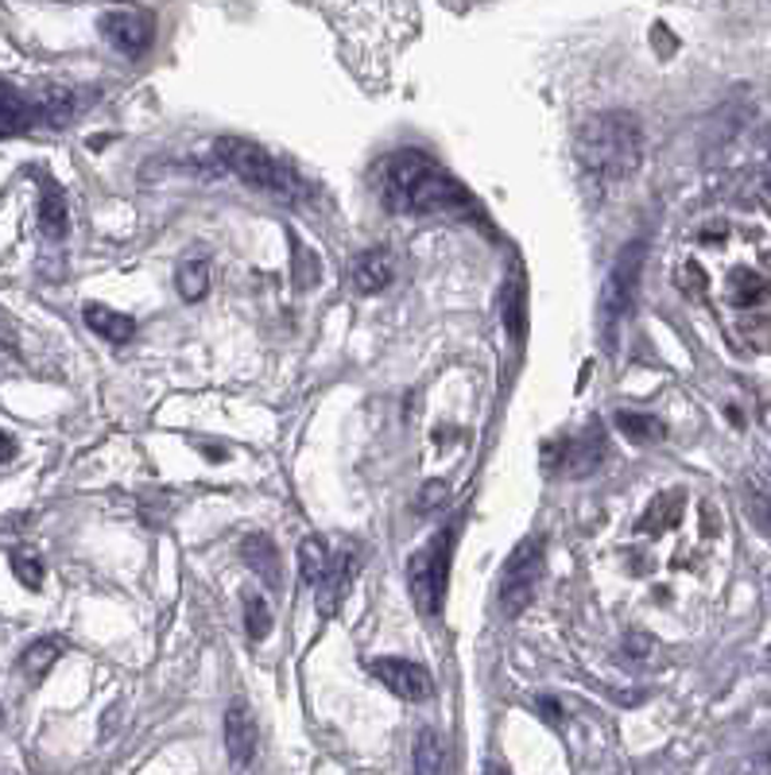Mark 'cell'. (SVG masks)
Masks as SVG:
<instances>
[{
  "instance_id": "1",
  "label": "cell",
  "mask_w": 771,
  "mask_h": 775,
  "mask_svg": "<svg viewBox=\"0 0 771 775\" xmlns=\"http://www.w3.org/2000/svg\"><path fill=\"white\" fill-rule=\"evenodd\" d=\"M376 195H381V202L392 213H411V218H474V222H484L474 195L439 160H431L427 152H416V148L392 152L376 167Z\"/></svg>"
},
{
  "instance_id": "2",
  "label": "cell",
  "mask_w": 771,
  "mask_h": 775,
  "mask_svg": "<svg viewBox=\"0 0 771 775\" xmlns=\"http://www.w3.org/2000/svg\"><path fill=\"white\" fill-rule=\"evenodd\" d=\"M574 152L601 179H628L644 160V128L632 113H597L577 128Z\"/></svg>"
},
{
  "instance_id": "3",
  "label": "cell",
  "mask_w": 771,
  "mask_h": 775,
  "mask_svg": "<svg viewBox=\"0 0 771 775\" xmlns=\"http://www.w3.org/2000/svg\"><path fill=\"white\" fill-rule=\"evenodd\" d=\"M213 152H218L221 167L233 171L245 187L260 190V195H271V198H299L303 195V179L295 175V167H288L280 155H271L268 148H260L256 140L221 137Z\"/></svg>"
},
{
  "instance_id": "4",
  "label": "cell",
  "mask_w": 771,
  "mask_h": 775,
  "mask_svg": "<svg viewBox=\"0 0 771 775\" xmlns=\"http://www.w3.org/2000/svg\"><path fill=\"white\" fill-rule=\"evenodd\" d=\"M644 260H647V240H628L620 248V256L612 260L609 280H605L601 291V330L605 341L617 338L620 322L632 315L640 295V280H644Z\"/></svg>"
},
{
  "instance_id": "5",
  "label": "cell",
  "mask_w": 771,
  "mask_h": 775,
  "mask_svg": "<svg viewBox=\"0 0 771 775\" xmlns=\"http://www.w3.org/2000/svg\"><path fill=\"white\" fill-rule=\"evenodd\" d=\"M449 547H454V528H442L423 551L411 554L407 566V589L411 601L423 617H439L446 606V586H449Z\"/></svg>"
},
{
  "instance_id": "6",
  "label": "cell",
  "mask_w": 771,
  "mask_h": 775,
  "mask_svg": "<svg viewBox=\"0 0 771 775\" xmlns=\"http://www.w3.org/2000/svg\"><path fill=\"white\" fill-rule=\"evenodd\" d=\"M542 563H547V543L539 536H527L524 543H516V551L509 554L501 574V613L519 617L539 594L542 582Z\"/></svg>"
},
{
  "instance_id": "7",
  "label": "cell",
  "mask_w": 771,
  "mask_h": 775,
  "mask_svg": "<svg viewBox=\"0 0 771 775\" xmlns=\"http://www.w3.org/2000/svg\"><path fill=\"white\" fill-rule=\"evenodd\" d=\"M373 674L404 702L434 698V674L423 664H411V659H376Z\"/></svg>"
},
{
  "instance_id": "8",
  "label": "cell",
  "mask_w": 771,
  "mask_h": 775,
  "mask_svg": "<svg viewBox=\"0 0 771 775\" xmlns=\"http://www.w3.org/2000/svg\"><path fill=\"white\" fill-rule=\"evenodd\" d=\"M102 35L120 55H144L152 43V20L144 12H105Z\"/></svg>"
},
{
  "instance_id": "9",
  "label": "cell",
  "mask_w": 771,
  "mask_h": 775,
  "mask_svg": "<svg viewBox=\"0 0 771 775\" xmlns=\"http://www.w3.org/2000/svg\"><path fill=\"white\" fill-rule=\"evenodd\" d=\"M256 744H260V725H256L253 709L245 702H233L225 709V749H230V764L245 767L248 760L256 756Z\"/></svg>"
},
{
  "instance_id": "10",
  "label": "cell",
  "mask_w": 771,
  "mask_h": 775,
  "mask_svg": "<svg viewBox=\"0 0 771 775\" xmlns=\"http://www.w3.org/2000/svg\"><path fill=\"white\" fill-rule=\"evenodd\" d=\"M353 571H357L353 551H341L338 559H330V571H326L323 582L314 586V589H318V613H323V617L338 613V606L346 601L349 586H353Z\"/></svg>"
},
{
  "instance_id": "11",
  "label": "cell",
  "mask_w": 771,
  "mask_h": 775,
  "mask_svg": "<svg viewBox=\"0 0 771 775\" xmlns=\"http://www.w3.org/2000/svg\"><path fill=\"white\" fill-rule=\"evenodd\" d=\"M349 280H353V287L361 291V295H376V291H384L396 280V260H392V253H384V248H369V253H361L353 260Z\"/></svg>"
},
{
  "instance_id": "12",
  "label": "cell",
  "mask_w": 771,
  "mask_h": 775,
  "mask_svg": "<svg viewBox=\"0 0 771 775\" xmlns=\"http://www.w3.org/2000/svg\"><path fill=\"white\" fill-rule=\"evenodd\" d=\"M241 559H245V566L256 574V578H264L271 589H280V582H283L280 551H276V543H271L264 531H253V536L241 539Z\"/></svg>"
},
{
  "instance_id": "13",
  "label": "cell",
  "mask_w": 771,
  "mask_h": 775,
  "mask_svg": "<svg viewBox=\"0 0 771 775\" xmlns=\"http://www.w3.org/2000/svg\"><path fill=\"white\" fill-rule=\"evenodd\" d=\"M39 125V113H35V97L16 94L12 85L0 82V140L4 137H20L27 128Z\"/></svg>"
},
{
  "instance_id": "14",
  "label": "cell",
  "mask_w": 771,
  "mask_h": 775,
  "mask_svg": "<svg viewBox=\"0 0 771 775\" xmlns=\"http://www.w3.org/2000/svg\"><path fill=\"white\" fill-rule=\"evenodd\" d=\"M39 230L47 240H62L70 230V210H67V195H62L59 187H43L39 195Z\"/></svg>"
},
{
  "instance_id": "15",
  "label": "cell",
  "mask_w": 771,
  "mask_h": 775,
  "mask_svg": "<svg viewBox=\"0 0 771 775\" xmlns=\"http://www.w3.org/2000/svg\"><path fill=\"white\" fill-rule=\"evenodd\" d=\"M85 326H90L94 333H102L105 341H113V345H125V341H132V333H136L132 318L120 315V310L97 307V303H90V307H85Z\"/></svg>"
},
{
  "instance_id": "16",
  "label": "cell",
  "mask_w": 771,
  "mask_h": 775,
  "mask_svg": "<svg viewBox=\"0 0 771 775\" xmlns=\"http://www.w3.org/2000/svg\"><path fill=\"white\" fill-rule=\"evenodd\" d=\"M35 113H39V125L62 128L70 117H74V94H70V90H59V85H51V90H43V94L35 97Z\"/></svg>"
},
{
  "instance_id": "17",
  "label": "cell",
  "mask_w": 771,
  "mask_h": 775,
  "mask_svg": "<svg viewBox=\"0 0 771 775\" xmlns=\"http://www.w3.org/2000/svg\"><path fill=\"white\" fill-rule=\"evenodd\" d=\"M330 547L323 543L318 536H306L303 543H299V574H303L306 586H318L323 582V574L330 571Z\"/></svg>"
},
{
  "instance_id": "18",
  "label": "cell",
  "mask_w": 771,
  "mask_h": 775,
  "mask_svg": "<svg viewBox=\"0 0 771 775\" xmlns=\"http://www.w3.org/2000/svg\"><path fill=\"white\" fill-rule=\"evenodd\" d=\"M175 287H178V295L187 298V303H198V298L210 291V265H206L202 256H190V260L178 265Z\"/></svg>"
},
{
  "instance_id": "19",
  "label": "cell",
  "mask_w": 771,
  "mask_h": 775,
  "mask_svg": "<svg viewBox=\"0 0 771 775\" xmlns=\"http://www.w3.org/2000/svg\"><path fill=\"white\" fill-rule=\"evenodd\" d=\"M449 767V756H446V741H442L434 729H423V733L416 737V772H446Z\"/></svg>"
},
{
  "instance_id": "20",
  "label": "cell",
  "mask_w": 771,
  "mask_h": 775,
  "mask_svg": "<svg viewBox=\"0 0 771 775\" xmlns=\"http://www.w3.org/2000/svg\"><path fill=\"white\" fill-rule=\"evenodd\" d=\"M55 664H59V644H55V639H35L32 648L20 656V671H24V679H32V682H39Z\"/></svg>"
},
{
  "instance_id": "21",
  "label": "cell",
  "mask_w": 771,
  "mask_h": 775,
  "mask_svg": "<svg viewBox=\"0 0 771 775\" xmlns=\"http://www.w3.org/2000/svg\"><path fill=\"white\" fill-rule=\"evenodd\" d=\"M617 426L624 431L632 443H659L663 438V423L652 415H632V411H620L617 415Z\"/></svg>"
},
{
  "instance_id": "22",
  "label": "cell",
  "mask_w": 771,
  "mask_h": 775,
  "mask_svg": "<svg viewBox=\"0 0 771 775\" xmlns=\"http://www.w3.org/2000/svg\"><path fill=\"white\" fill-rule=\"evenodd\" d=\"M504 322H509V333L516 341H524V330H527V318H524V283L512 280L504 287Z\"/></svg>"
},
{
  "instance_id": "23",
  "label": "cell",
  "mask_w": 771,
  "mask_h": 775,
  "mask_svg": "<svg viewBox=\"0 0 771 775\" xmlns=\"http://www.w3.org/2000/svg\"><path fill=\"white\" fill-rule=\"evenodd\" d=\"M245 624H248V636L253 639H264L271 632V609L260 594H245Z\"/></svg>"
},
{
  "instance_id": "24",
  "label": "cell",
  "mask_w": 771,
  "mask_h": 775,
  "mask_svg": "<svg viewBox=\"0 0 771 775\" xmlns=\"http://www.w3.org/2000/svg\"><path fill=\"white\" fill-rule=\"evenodd\" d=\"M12 574H16L27 589L43 586V563L35 559V554H12Z\"/></svg>"
},
{
  "instance_id": "25",
  "label": "cell",
  "mask_w": 771,
  "mask_h": 775,
  "mask_svg": "<svg viewBox=\"0 0 771 775\" xmlns=\"http://www.w3.org/2000/svg\"><path fill=\"white\" fill-rule=\"evenodd\" d=\"M539 709H542V714H551V725H562V717H559V702H554V698H539Z\"/></svg>"
},
{
  "instance_id": "26",
  "label": "cell",
  "mask_w": 771,
  "mask_h": 775,
  "mask_svg": "<svg viewBox=\"0 0 771 775\" xmlns=\"http://www.w3.org/2000/svg\"><path fill=\"white\" fill-rule=\"evenodd\" d=\"M12 454H16V443H12V438L4 435V431H0V461H9Z\"/></svg>"
},
{
  "instance_id": "27",
  "label": "cell",
  "mask_w": 771,
  "mask_h": 775,
  "mask_svg": "<svg viewBox=\"0 0 771 775\" xmlns=\"http://www.w3.org/2000/svg\"><path fill=\"white\" fill-rule=\"evenodd\" d=\"M0 725H4V706H0Z\"/></svg>"
}]
</instances>
